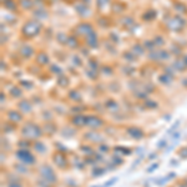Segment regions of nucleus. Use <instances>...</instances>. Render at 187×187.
<instances>
[{
    "mask_svg": "<svg viewBox=\"0 0 187 187\" xmlns=\"http://www.w3.org/2000/svg\"><path fill=\"white\" fill-rule=\"evenodd\" d=\"M40 29H41V25H40L39 23H36V21H29V23H26V24L24 25L23 33H24L25 36L33 38V36H35V35L39 34Z\"/></svg>",
    "mask_w": 187,
    "mask_h": 187,
    "instance_id": "nucleus-1",
    "label": "nucleus"
},
{
    "mask_svg": "<svg viewBox=\"0 0 187 187\" xmlns=\"http://www.w3.org/2000/svg\"><path fill=\"white\" fill-rule=\"evenodd\" d=\"M116 181H117V179H111V180H109V181H107V182H106V184H105L104 186H101V187H110V186H112V185H114V184H115Z\"/></svg>",
    "mask_w": 187,
    "mask_h": 187,
    "instance_id": "nucleus-2",
    "label": "nucleus"
},
{
    "mask_svg": "<svg viewBox=\"0 0 187 187\" xmlns=\"http://www.w3.org/2000/svg\"><path fill=\"white\" fill-rule=\"evenodd\" d=\"M157 166H159L157 164H156V165H152V166H151V167H150V169L147 170V172H151V171H154L155 169H157Z\"/></svg>",
    "mask_w": 187,
    "mask_h": 187,
    "instance_id": "nucleus-3",
    "label": "nucleus"
}]
</instances>
